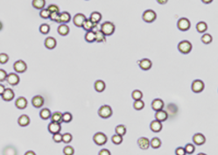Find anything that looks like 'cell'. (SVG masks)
Instances as JSON below:
<instances>
[{
	"mask_svg": "<svg viewBox=\"0 0 218 155\" xmlns=\"http://www.w3.org/2000/svg\"><path fill=\"white\" fill-rule=\"evenodd\" d=\"M115 30H116V27H115V25L112 22L106 21V22H103L101 25L100 31L105 36L112 35L115 33Z\"/></svg>",
	"mask_w": 218,
	"mask_h": 155,
	"instance_id": "obj_1",
	"label": "cell"
},
{
	"mask_svg": "<svg viewBox=\"0 0 218 155\" xmlns=\"http://www.w3.org/2000/svg\"><path fill=\"white\" fill-rule=\"evenodd\" d=\"M193 46L190 41L188 40H182L178 44V50L184 55H188L192 51Z\"/></svg>",
	"mask_w": 218,
	"mask_h": 155,
	"instance_id": "obj_2",
	"label": "cell"
},
{
	"mask_svg": "<svg viewBox=\"0 0 218 155\" xmlns=\"http://www.w3.org/2000/svg\"><path fill=\"white\" fill-rule=\"evenodd\" d=\"M98 115L102 119H109L112 116V109L109 105H103L98 109Z\"/></svg>",
	"mask_w": 218,
	"mask_h": 155,
	"instance_id": "obj_3",
	"label": "cell"
},
{
	"mask_svg": "<svg viewBox=\"0 0 218 155\" xmlns=\"http://www.w3.org/2000/svg\"><path fill=\"white\" fill-rule=\"evenodd\" d=\"M93 141L95 142V144H96L97 146H103L107 143L108 141V138L103 133V132H96L94 137H93Z\"/></svg>",
	"mask_w": 218,
	"mask_h": 155,
	"instance_id": "obj_4",
	"label": "cell"
},
{
	"mask_svg": "<svg viewBox=\"0 0 218 155\" xmlns=\"http://www.w3.org/2000/svg\"><path fill=\"white\" fill-rule=\"evenodd\" d=\"M142 18L146 23H153L157 18V14L153 10H146L143 12Z\"/></svg>",
	"mask_w": 218,
	"mask_h": 155,
	"instance_id": "obj_5",
	"label": "cell"
},
{
	"mask_svg": "<svg viewBox=\"0 0 218 155\" xmlns=\"http://www.w3.org/2000/svg\"><path fill=\"white\" fill-rule=\"evenodd\" d=\"M177 27L182 32H186L191 27L190 21L187 18H181L177 22Z\"/></svg>",
	"mask_w": 218,
	"mask_h": 155,
	"instance_id": "obj_6",
	"label": "cell"
},
{
	"mask_svg": "<svg viewBox=\"0 0 218 155\" xmlns=\"http://www.w3.org/2000/svg\"><path fill=\"white\" fill-rule=\"evenodd\" d=\"M204 88H205V84L201 80H194L191 85L192 91L194 93H201L203 91Z\"/></svg>",
	"mask_w": 218,
	"mask_h": 155,
	"instance_id": "obj_7",
	"label": "cell"
},
{
	"mask_svg": "<svg viewBox=\"0 0 218 155\" xmlns=\"http://www.w3.org/2000/svg\"><path fill=\"white\" fill-rule=\"evenodd\" d=\"M13 68L17 73H24L27 69V65L24 61L18 60L13 64Z\"/></svg>",
	"mask_w": 218,
	"mask_h": 155,
	"instance_id": "obj_8",
	"label": "cell"
},
{
	"mask_svg": "<svg viewBox=\"0 0 218 155\" xmlns=\"http://www.w3.org/2000/svg\"><path fill=\"white\" fill-rule=\"evenodd\" d=\"M137 63L139 65V68L142 69V70H144V71H147V70H149L151 68H152V66H153V62H152V61H150L149 59H147V58H144V59H142V60H140V61H138L137 62Z\"/></svg>",
	"mask_w": 218,
	"mask_h": 155,
	"instance_id": "obj_9",
	"label": "cell"
},
{
	"mask_svg": "<svg viewBox=\"0 0 218 155\" xmlns=\"http://www.w3.org/2000/svg\"><path fill=\"white\" fill-rule=\"evenodd\" d=\"M44 103H45L44 97L41 96H39V95L33 96V99H32V104H33V106L34 108H37V109L41 108V107L44 105Z\"/></svg>",
	"mask_w": 218,
	"mask_h": 155,
	"instance_id": "obj_10",
	"label": "cell"
},
{
	"mask_svg": "<svg viewBox=\"0 0 218 155\" xmlns=\"http://www.w3.org/2000/svg\"><path fill=\"white\" fill-rule=\"evenodd\" d=\"M5 81H7V82L11 86H16L19 83V76L17 74L10 73L9 74H7Z\"/></svg>",
	"mask_w": 218,
	"mask_h": 155,
	"instance_id": "obj_11",
	"label": "cell"
},
{
	"mask_svg": "<svg viewBox=\"0 0 218 155\" xmlns=\"http://www.w3.org/2000/svg\"><path fill=\"white\" fill-rule=\"evenodd\" d=\"M47 129H48V131H49L51 134H55V133L61 132V131H62V125H61V124H59V123L51 122V123H49V125H48V126H47Z\"/></svg>",
	"mask_w": 218,
	"mask_h": 155,
	"instance_id": "obj_12",
	"label": "cell"
},
{
	"mask_svg": "<svg viewBox=\"0 0 218 155\" xmlns=\"http://www.w3.org/2000/svg\"><path fill=\"white\" fill-rule=\"evenodd\" d=\"M86 19V17L84 14L82 13H77L74 16L73 18V23L75 27H82V23L84 22V20Z\"/></svg>",
	"mask_w": 218,
	"mask_h": 155,
	"instance_id": "obj_13",
	"label": "cell"
},
{
	"mask_svg": "<svg viewBox=\"0 0 218 155\" xmlns=\"http://www.w3.org/2000/svg\"><path fill=\"white\" fill-rule=\"evenodd\" d=\"M193 142L196 146H202L206 142V138L201 133H195L193 136Z\"/></svg>",
	"mask_w": 218,
	"mask_h": 155,
	"instance_id": "obj_14",
	"label": "cell"
},
{
	"mask_svg": "<svg viewBox=\"0 0 218 155\" xmlns=\"http://www.w3.org/2000/svg\"><path fill=\"white\" fill-rule=\"evenodd\" d=\"M137 146L142 150H147L150 147V140L145 137H141L137 139Z\"/></svg>",
	"mask_w": 218,
	"mask_h": 155,
	"instance_id": "obj_15",
	"label": "cell"
},
{
	"mask_svg": "<svg viewBox=\"0 0 218 155\" xmlns=\"http://www.w3.org/2000/svg\"><path fill=\"white\" fill-rule=\"evenodd\" d=\"M1 96H2V99L4 101L10 102V101H11L14 98L15 94H14V91L11 89H5Z\"/></svg>",
	"mask_w": 218,
	"mask_h": 155,
	"instance_id": "obj_16",
	"label": "cell"
},
{
	"mask_svg": "<svg viewBox=\"0 0 218 155\" xmlns=\"http://www.w3.org/2000/svg\"><path fill=\"white\" fill-rule=\"evenodd\" d=\"M154 117L156 120H158V121H160V122L162 123V122L166 121V119H168V114H167V112H166V110L160 109V110L156 111Z\"/></svg>",
	"mask_w": 218,
	"mask_h": 155,
	"instance_id": "obj_17",
	"label": "cell"
},
{
	"mask_svg": "<svg viewBox=\"0 0 218 155\" xmlns=\"http://www.w3.org/2000/svg\"><path fill=\"white\" fill-rule=\"evenodd\" d=\"M164 106H165L164 101L162 99H160V98H156V99H154L152 102V108L155 111L163 109Z\"/></svg>",
	"mask_w": 218,
	"mask_h": 155,
	"instance_id": "obj_18",
	"label": "cell"
},
{
	"mask_svg": "<svg viewBox=\"0 0 218 155\" xmlns=\"http://www.w3.org/2000/svg\"><path fill=\"white\" fill-rule=\"evenodd\" d=\"M44 44H45V46L47 49L52 50V49H54V48L56 47L57 41H56V40L54 37H47L45 40V41H44Z\"/></svg>",
	"mask_w": 218,
	"mask_h": 155,
	"instance_id": "obj_19",
	"label": "cell"
},
{
	"mask_svg": "<svg viewBox=\"0 0 218 155\" xmlns=\"http://www.w3.org/2000/svg\"><path fill=\"white\" fill-rule=\"evenodd\" d=\"M162 123L158 120H153L150 124V129L153 132H160L162 130Z\"/></svg>",
	"mask_w": 218,
	"mask_h": 155,
	"instance_id": "obj_20",
	"label": "cell"
},
{
	"mask_svg": "<svg viewBox=\"0 0 218 155\" xmlns=\"http://www.w3.org/2000/svg\"><path fill=\"white\" fill-rule=\"evenodd\" d=\"M15 106L19 109H24L27 106V100L24 96H20L15 102Z\"/></svg>",
	"mask_w": 218,
	"mask_h": 155,
	"instance_id": "obj_21",
	"label": "cell"
},
{
	"mask_svg": "<svg viewBox=\"0 0 218 155\" xmlns=\"http://www.w3.org/2000/svg\"><path fill=\"white\" fill-rule=\"evenodd\" d=\"M18 124L19 126L21 127H26L29 125L30 124V118L28 117L27 115H21L18 119Z\"/></svg>",
	"mask_w": 218,
	"mask_h": 155,
	"instance_id": "obj_22",
	"label": "cell"
},
{
	"mask_svg": "<svg viewBox=\"0 0 218 155\" xmlns=\"http://www.w3.org/2000/svg\"><path fill=\"white\" fill-rule=\"evenodd\" d=\"M57 32L61 36H67L69 33V27L67 24H61L57 28Z\"/></svg>",
	"mask_w": 218,
	"mask_h": 155,
	"instance_id": "obj_23",
	"label": "cell"
},
{
	"mask_svg": "<svg viewBox=\"0 0 218 155\" xmlns=\"http://www.w3.org/2000/svg\"><path fill=\"white\" fill-rule=\"evenodd\" d=\"M102 18H103V17H102V14H101L100 12H98V11H93L90 14V17L89 19L90 20L93 24L98 25V23L101 21Z\"/></svg>",
	"mask_w": 218,
	"mask_h": 155,
	"instance_id": "obj_24",
	"label": "cell"
},
{
	"mask_svg": "<svg viewBox=\"0 0 218 155\" xmlns=\"http://www.w3.org/2000/svg\"><path fill=\"white\" fill-rule=\"evenodd\" d=\"M94 88H95V90H96V92L101 93V92L104 91V90H105V88H106L105 82H103V80H97V81H96L95 83H94Z\"/></svg>",
	"mask_w": 218,
	"mask_h": 155,
	"instance_id": "obj_25",
	"label": "cell"
},
{
	"mask_svg": "<svg viewBox=\"0 0 218 155\" xmlns=\"http://www.w3.org/2000/svg\"><path fill=\"white\" fill-rule=\"evenodd\" d=\"M71 20V15L68 11L60 13V22L61 24H68Z\"/></svg>",
	"mask_w": 218,
	"mask_h": 155,
	"instance_id": "obj_26",
	"label": "cell"
},
{
	"mask_svg": "<svg viewBox=\"0 0 218 155\" xmlns=\"http://www.w3.org/2000/svg\"><path fill=\"white\" fill-rule=\"evenodd\" d=\"M95 26H96V24H93L89 18H86V19L84 20V22L82 23V29L85 30L86 32H89V31H92Z\"/></svg>",
	"mask_w": 218,
	"mask_h": 155,
	"instance_id": "obj_27",
	"label": "cell"
},
{
	"mask_svg": "<svg viewBox=\"0 0 218 155\" xmlns=\"http://www.w3.org/2000/svg\"><path fill=\"white\" fill-rule=\"evenodd\" d=\"M84 40L88 42V43H93L96 41V33L93 31H89L86 32L85 35H84Z\"/></svg>",
	"mask_w": 218,
	"mask_h": 155,
	"instance_id": "obj_28",
	"label": "cell"
},
{
	"mask_svg": "<svg viewBox=\"0 0 218 155\" xmlns=\"http://www.w3.org/2000/svg\"><path fill=\"white\" fill-rule=\"evenodd\" d=\"M32 5L37 10H42L46 5V0H33Z\"/></svg>",
	"mask_w": 218,
	"mask_h": 155,
	"instance_id": "obj_29",
	"label": "cell"
},
{
	"mask_svg": "<svg viewBox=\"0 0 218 155\" xmlns=\"http://www.w3.org/2000/svg\"><path fill=\"white\" fill-rule=\"evenodd\" d=\"M51 122H55L61 124L62 122V113L60 111H56L51 115Z\"/></svg>",
	"mask_w": 218,
	"mask_h": 155,
	"instance_id": "obj_30",
	"label": "cell"
},
{
	"mask_svg": "<svg viewBox=\"0 0 218 155\" xmlns=\"http://www.w3.org/2000/svg\"><path fill=\"white\" fill-rule=\"evenodd\" d=\"M51 115H52L51 110L49 109H47V108L42 109L40 110V112H39V117H40V119H43V120L49 119L51 118Z\"/></svg>",
	"mask_w": 218,
	"mask_h": 155,
	"instance_id": "obj_31",
	"label": "cell"
},
{
	"mask_svg": "<svg viewBox=\"0 0 218 155\" xmlns=\"http://www.w3.org/2000/svg\"><path fill=\"white\" fill-rule=\"evenodd\" d=\"M96 33V41L95 42H97V43H103V42H105L106 41V36L102 33L99 30H97L96 32H95Z\"/></svg>",
	"mask_w": 218,
	"mask_h": 155,
	"instance_id": "obj_32",
	"label": "cell"
},
{
	"mask_svg": "<svg viewBox=\"0 0 218 155\" xmlns=\"http://www.w3.org/2000/svg\"><path fill=\"white\" fill-rule=\"evenodd\" d=\"M196 30H197L198 33H205L208 30V25L205 22L201 21L199 23H197V25H196Z\"/></svg>",
	"mask_w": 218,
	"mask_h": 155,
	"instance_id": "obj_33",
	"label": "cell"
},
{
	"mask_svg": "<svg viewBox=\"0 0 218 155\" xmlns=\"http://www.w3.org/2000/svg\"><path fill=\"white\" fill-rule=\"evenodd\" d=\"M150 146L153 149H158L161 146V140L159 138L155 137L152 138V140L150 141Z\"/></svg>",
	"mask_w": 218,
	"mask_h": 155,
	"instance_id": "obj_34",
	"label": "cell"
},
{
	"mask_svg": "<svg viewBox=\"0 0 218 155\" xmlns=\"http://www.w3.org/2000/svg\"><path fill=\"white\" fill-rule=\"evenodd\" d=\"M115 131H116V134H118V135H120V136H124V135H125V133H126V127L124 125H118L116 129H115Z\"/></svg>",
	"mask_w": 218,
	"mask_h": 155,
	"instance_id": "obj_35",
	"label": "cell"
},
{
	"mask_svg": "<svg viewBox=\"0 0 218 155\" xmlns=\"http://www.w3.org/2000/svg\"><path fill=\"white\" fill-rule=\"evenodd\" d=\"M131 97L134 101L140 100V99L143 98V93L138 90H135L131 93Z\"/></svg>",
	"mask_w": 218,
	"mask_h": 155,
	"instance_id": "obj_36",
	"label": "cell"
},
{
	"mask_svg": "<svg viewBox=\"0 0 218 155\" xmlns=\"http://www.w3.org/2000/svg\"><path fill=\"white\" fill-rule=\"evenodd\" d=\"M145 107V103L142 99L140 100L134 101V103H133V108L137 110H141L142 109H144Z\"/></svg>",
	"mask_w": 218,
	"mask_h": 155,
	"instance_id": "obj_37",
	"label": "cell"
},
{
	"mask_svg": "<svg viewBox=\"0 0 218 155\" xmlns=\"http://www.w3.org/2000/svg\"><path fill=\"white\" fill-rule=\"evenodd\" d=\"M201 42L204 43V44H209V43L212 42L213 38H212V36H211L209 33H204V34L201 36Z\"/></svg>",
	"mask_w": 218,
	"mask_h": 155,
	"instance_id": "obj_38",
	"label": "cell"
},
{
	"mask_svg": "<svg viewBox=\"0 0 218 155\" xmlns=\"http://www.w3.org/2000/svg\"><path fill=\"white\" fill-rule=\"evenodd\" d=\"M3 153H4V155H17V151L14 147L8 146V147L5 148Z\"/></svg>",
	"mask_w": 218,
	"mask_h": 155,
	"instance_id": "obj_39",
	"label": "cell"
},
{
	"mask_svg": "<svg viewBox=\"0 0 218 155\" xmlns=\"http://www.w3.org/2000/svg\"><path fill=\"white\" fill-rule=\"evenodd\" d=\"M184 149H185L186 153H188V154H193V153H194V151H195V146H194V145L189 143V144H187V145L185 146Z\"/></svg>",
	"mask_w": 218,
	"mask_h": 155,
	"instance_id": "obj_40",
	"label": "cell"
},
{
	"mask_svg": "<svg viewBox=\"0 0 218 155\" xmlns=\"http://www.w3.org/2000/svg\"><path fill=\"white\" fill-rule=\"evenodd\" d=\"M39 32L42 34H47L50 32V26L48 24H42L39 27Z\"/></svg>",
	"mask_w": 218,
	"mask_h": 155,
	"instance_id": "obj_41",
	"label": "cell"
},
{
	"mask_svg": "<svg viewBox=\"0 0 218 155\" xmlns=\"http://www.w3.org/2000/svg\"><path fill=\"white\" fill-rule=\"evenodd\" d=\"M111 141L115 145H120L123 142V137L118 134H115L111 137Z\"/></svg>",
	"mask_w": 218,
	"mask_h": 155,
	"instance_id": "obj_42",
	"label": "cell"
},
{
	"mask_svg": "<svg viewBox=\"0 0 218 155\" xmlns=\"http://www.w3.org/2000/svg\"><path fill=\"white\" fill-rule=\"evenodd\" d=\"M73 120V115L70 112H65L62 114V122L70 123Z\"/></svg>",
	"mask_w": 218,
	"mask_h": 155,
	"instance_id": "obj_43",
	"label": "cell"
},
{
	"mask_svg": "<svg viewBox=\"0 0 218 155\" xmlns=\"http://www.w3.org/2000/svg\"><path fill=\"white\" fill-rule=\"evenodd\" d=\"M72 140H73L72 134H70V133H68V132L62 134V142H63V143H65V144H68V143H70Z\"/></svg>",
	"mask_w": 218,
	"mask_h": 155,
	"instance_id": "obj_44",
	"label": "cell"
},
{
	"mask_svg": "<svg viewBox=\"0 0 218 155\" xmlns=\"http://www.w3.org/2000/svg\"><path fill=\"white\" fill-rule=\"evenodd\" d=\"M63 153L64 155H74V149L73 148V146H65L63 148Z\"/></svg>",
	"mask_w": 218,
	"mask_h": 155,
	"instance_id": "obj_45",
	"label": "cell"
},
{
	"mask_svg": "<svg viewBox=\"0 0 218 155\" xmlns=\"http://www.w3.org/2000/svg\"><path fill=\"white\" fill-rule=\"evenodd\" d=\"M49 18L52 21H55V22H57V23H61L60 22V12H51L50 16H49Z\"/></svg>",
	"mask_w": 218,
	"mask_h": 155,
	"instance_id": "obj_46",
	"label": "cell"
},
{
	"mask_svg": "<svg viewBox=\"0 0 218 155\" xmlns=\"http://www.w3.org/2000/svg\"><path fill=\"white\" fill-rule=\"evenodd\" d=\"M39 16H40V18H49V16H50V11L47 10V8H43L42 10H40V11H39Z\"/></svg>",
	"mask_w": 218,
	"mask_h": 155,
	"instance_id": "obj_47",
	"label": "cell"
},
{
	"mask_svg": "<svg viewBox=\"0 0 218 155\" xmlns=\"http://www.w3.org/2000/svg\"><path fill=\"white\" fill-rule=\"evenodd\" d=\"M53 140L55 141V143H61V142H62V134H61L60 132H59V133L53 134Z\"/></svg>",
	"mask_w": 218,
	"mask_h": 155,
	"instance_id": "obj_48",
	"label": "cell"
},
{
	"mask_svg": "<svg viewBox=\"0 0 218 155\" xmlns=\"http://www.w3.org/2000/svg\"><path fill=\"white\" fill-rule=\"evenodd\" d=\"M8 61H9V56H8V55H6V54H5V53L0 54V63L5 64Z\"/></svg>",
	"mask_w": 218,
	"mask_h": 155,
	"instance_id": "obj_49",
	"label": "cell"
},
{
	"mask_svg": "<svg viewBox=\"0 0 218 155\" xmlns=\"http://www.w3.org/2000/svg\"><path fill=\"white\" fill-rule=\"evenodd\" d=\"M47 10L50 11V13H51V12H60V8H59V6L56 5H48Z\"/></svg>",
	"mask_w": 218,
	"mask_h": 155,
	"instance_id": "obj_50",
	"label": "cell"
},
{
	"mask_svg": "<svg viewBox=\"0 0 218 155\" xmlns=\"http://www.w3.org/2000/svg\"><path fill=\"white\" fill-rule=\"evenodd\" d=\"M186 152H185V149H184V147H182V146H180V147H177L176 149H175V155H186Z\"/></svg>",
	"mask_w": 218,
	"mask_h": 155,
	"instance_id": "obj_51",
	"label": "cell"
},
{
	"mask_svg": "<svg viewBox=\"0 0 218 155\" xmlns=\"http://www.w3.org/2000/svg\"><path fill=\"white\" fill-rule=\"evenodd\" d=\"M6 76H7V73L5 70L4 69H0V82H4L6 80Z\"/></svg>",
	"mask_w": 218,
	"mask_h": 155,
	"instance_id": "obj_52",
	"label": "cell"
},
{
	"mask_svg": "<svg viewBox=\"0 0 218 155\" xmlns=\"http://www.w3.org/2000/svg\"><path fill=\"white\" fill-rule=\"evenodd\" d=\"M98 155H111V153L108 149H102L98 153Z\"/></svg>",
	"mask_w": 218,
	"mask_h": 155,
	"instance_id": "obj_53",
	"label": "cell"
},
{
	"mask_svg": "<svg viewBox=\"0 0 218 155\" xmlns=\"http://www.w3.org/2000/svg\"><path fill=\"white\" fill-rule=\"evenodd\" d=\"M5 90V85H3V84H0V96H2V94L4 93Z\"/></svg>",
	"mask_w": 218,
	"mask_h": 155,
	"instance_id": "obj_54",
	"label": "cell"
},
{
	"mask_svg": "<svg viewBox=\"0 0 218 155\" xmlns=\"http://www.w3.org/2000/svg\"><path fill=\"white\" fill-rule=\"evenodd\" d=\"M156 1H157V3H159L160 5H166L168 0H156Z\"/></svg>",
	"mask_w": 218,
	"mask_h": 155,
	"instance_id": "obj_55",
	"label": "cell"
},
{
	"mask_svg": "<svg viewBox=\"0 0 218 155\" xmlns=\"http://www.w3.org/2000/svg\"><path fill=\"white\" fill-rule=\"evenodd\" d=\"M25 155H36V153H35L33 151H27V152L25 153Z\"/></svg>",
	"mask_w": 218,
	"mask_h": 155,
	"instance_id": "obj_56",
	"label": "cell"
},
{
	"mask_svg": "<svg viewBox=\"0 0 218 155\" xmlns=\"http://www.w3.org/2000/svg\"><path fill=\"white\" fill-rule=\"evenodd\" d=\"M201 2L204 3V4H210V3L213 2V0H201Z\"/></svg>",
	"mask_w": 218,
	"mask_h": 155,
	"instance_id": "obj_57",
	"label": "cell"
},
{
	"mask_svg": "<svg viewBox=\"0 0 218 155\" xmlns=\"http://www.w3.org/2000/svg\"><path fill=\"white\" fill-rule=\"evenodd\" d=\"M2 29H3V24H2V22L0 21V31H1Z\"/></svg>",
	"mask_w": 218,
	"mask_h": 155,
	"instance_id": "obj_58",
	"label": "cell"
},
{
	"mask_svg": "<svg viewBox=\"0 0 218 155\" xmlns=\"http://www.w3.org/2000/svg\"><path fill=\"white\" fill-rule=\"evenodd\" d=\"M197 155H207L206 153H198Z\"/></svg>",
	"mask_w": 218,
	"mask_h": 155,
	"instance_id": "obj_59",
	"label": "cell"
},
{
	"mask_svg": "<svg viewBox=\"0 0 218 155\" xmlns=\"http://www.w3.org/2000/svg\"><path fill=\"white\" fill-rule=\"evenodd\" d=\"M87 1H88V0H87Z\"/></svg>",
	"mask_w": 218,
	"mask_h": 155,
	"instance_id": "obj_60",
	"label": "cell"
}]
</instances>
